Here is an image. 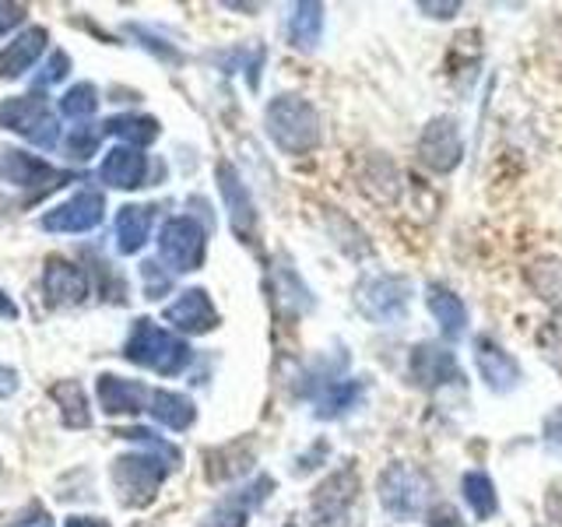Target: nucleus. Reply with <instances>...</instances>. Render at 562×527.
Returning a JSON list of instances; mask_svg holds the SVG:
<instances>
[{"label": "nucleus", "mask_w": 562, "mask_h": 527, "mask_svg": "<svg viewBox=\"0 0 562 527\" xmlns=\"http://www.w3.org/2000/svg\"><path fill=\"white\" fill-rule=\"evenodd\" d=\"M148 412H151L155 422H162V426L172 429V433L190 429L193 418H198V408H193V401L187 394H176V391H151Z\"/></svg>", "instance_id": "b1692460"}, {"label": "nucleus", "mask_w": 562, "mask_h": 527, "mask_svg": "<svg viewBox=\"0 0 562 527\" xmlns=\"http://www.w3.org/2000/svg\"><path fill=\"white\" fill-rule=\"evenodd\" d=\"M263 127H268V137L274 145L289 155H310L321 145V116L303 96L271 99L268 113H263Z\"/></svg>", "instance_id": "7ed1b4c3"}, {"label": "nucleus", "mask_w": 562, "mask_h": 527, "mask_svg": "<svg viewBox=\"0 0 562 527\" xmlns=\"http://www.w3.org/2000/svg\"><path fill=\"white\" fill-rule=\"evenodd\" d=\"M95 394L105 415H137L148 408V386L140 380H127V377H113V373H102L95 383Z\"/></svg>", "instance_id": "f3484780"}, {"label": "nucleus", "mask_w": 562, "mask_h": 527, "mask_svg": "<svg viewBox=\"0 0 562 527\" xmlns=\"http://www.w3.org/2000/svg\"><path fill=\"white\" fill-rule=\"evenodd\" d=\"M218 187H222V198H225V208H228V225H233V233L243 239V243H254V233H257V208H254V198L246 183L239 180V172L233 166H218Z\"/></svg>", "instance_id": "f8f14e48"}, {"label": "nucleus", "mask_w": 562, "mask_h": 527, "mask_svg": "<svg viewBox=\"0 0 562 527\" xmlns=\"http://www.w3.org/2000/svg\"><path fill=\"white\" fill-rule=\"evenodd\" d=\"M43 292L53 306H78L88 299V274L67 257H46Z\"/></svg>", "instance_id": "ddd939ff"}, {"label": "nucleus", "mask_w": 562, "mask_h": 527, "mask_svg": "<svg viewBox=\"0 0 562 527\" xmlns=\"http://www.w3.org/2000/svg\"><path fill=\"white\" fill-rule=\"evenodd\" d=\"M158 254H162V260L172 271H180V274L198 271L207 254V233L187 215L169 218L162 225V233H158Z\"/></svg>", "instance_id": "423d86ee"}, {"label": "nucleus", "mask_w": 562, "mask_h": 527, "mask_svg": "<svg viewBox=\"0 0 562 527\" xmlns=\"http://www.w3.org/2000/svg\"><path fill=\"white\" fill-rule=\"evenodd\" d=\"M166 321L183 334H207L218 327V310L204 289H187L166 306Z\"/></svg>", "instance_id": "4468645a"}, {"label": "nucleus", "mask_w": 562, "mask_h": 527, "mask_svg": "<svg viewBox=\"0 0 562 527\" xmlns=\"http://www.w3.org/2000/svg\"><path fill=\"white\" fill-rule=\"evenodd\" d=\"M18 373L11 366H0V397H11V394H18Z\"/></svg>", "instance_id": "e433bc0d"}, {"label": "nucleus", "mask_w": 562, "mask_h": 527, "mask_svg": "<svg viewBox=\"0 0 562 527\" xmlns=\"http://www.w3.org/2000/svg\"><path fill=\"white\" fill-rule=\"evenodd\" d=\"M412 380L418 386H426V391H436V386H443V383L464 380V373H461V366H457L453 351H447L443 345L422 341L412 351Z\"/></svg>", "instance_id": "2eb2a0df"}, {"label": "nucleus", "mask_w": 562, "mask_h": 527, "mask_svg": "<svg viewBox=\"0 0 562 527\" xmlns=\"http://www.w3.org/2000/svg\"><path fill=\"white\" fill-rule=\"evenodd\" d=\"M285 29H289V40L299 49H310L321 40V29H324V8L321 4H295L292 14L285 18Z\"/></svg>", "instance_id": "bb28decb"}, {"label": "nucleus", "mask_w": 562, "mask_h": 527, "mask_svg": "<svg viewBox=\"0 0 562 527\" xmlns=\"http://www.w3.org/2000/svg\"><path fill=\"white\" fill-rule=\"evenodd\" d=\"M99 110V88L92 81H81L75 88H67L64 99H60V116L67 120H88V116H95Z\"/></svg>", "instance_id": "c85d7f7f"}, {"label": "nucleus", "mask_w": 562, "mask_h": 527, "mask_svg": "<svg viewBox=\"0 0 562 527\" xmlns=\"http://www.w3.org/2000/svg\"><path fill=\"white\" fill-rule=\"evenodd\" d=\"M0 180L11 183V187H40V190H53V187H64V183H75L81 180L78 172H67V169H53L43 158H35L29 152H18V148H4L0 152Z\"/></svg>", "instance_id": "0eeeda50"}, {"label": "nucleus", "mask_w": 562, "mask_h": 527, "mask_svg": "<svg viewBox=\"0 0 562 527\" xmlns=\"http://www.w3.org/2000/svg\"><path fill=\"white\" fill-rule=\"evenodd\" d=\"M25 14H29L25 4H0V35H8L11 29L22 25Z\"/></svg>", "instance_id": "72a5a7b5"}, {"label": "nucleus", "mask_w": 562, "mask_h": 527, "mask_svg": "<svg viewBox=\"0 0 562 527\" xmlns=\"http://www.w3.org/2000/svg\"><path fill=\"white\" fill-rule=\"evenodd\" d=\"M102 215H105L102 193L99 190H81L70 201L46 211L40 225L46 228V233H92V228L102 222Z\"/></svg>", "instance_id": "9d476101"}, {"label": "nucleus", "mask_w": 562, "mask_h": 527, "mask_svg": "<svg viewBox=\"0 0 562 527\" xmlns=\"http://www.w3.org/2000/svg\"><path fill=\"white\" fill-rule=\"evenodd\" d=\"M418 155L432 172H453L464 158V141H461V123L450 116H436L426 123L418 141Z\"/></svg>", "instance_id": "1a4fd4ad"}, {"label": "nucleus", "mask_w": 562, "mask_h": 527, "mask_svg": "<svg viewBox=\"0 0 562 527\" xmlns=\"http://www.w3.org/2000/svg\"><path fill=\"white\" fill-rule=\"evenodd\" d=\"M102 141V127H75V134L67 137V155L70 158H92Z\"/></svg>", "instance_id": "7c9ffc66"}, {"label": "nucleus", "mask_w": 562, "mask_h": 527, "mask_svg": "<svg viewBox=\"0 0 562 527\" xmlns=\"http://www.w3.org/2000/svg\"><path fill=\"white\" fill-rule=\"evenodd\" d=\"M151 222H155V208H148V204H123L116 211V225H113L116 250L123 257L140 254V246H145L148 236H151Z\"/></svg>", "instance_id": "412c9836"}, {"label": "nucleus", "mask_w": 562, "mask_h": 527, "mask_svg": "<svg viewBox=\"0 0 562 527\" xmlns=\"http://www.w3.org/2000/svg\"><path fill=\"white\" fill-rule=\"evenodd\" d=\"M14 527H57V524H53V517L46 514L40 503H32L25 514L14 520Z\"/></svg>", "instance_id": "f704fd0d"}, {"label": "nucleus", "mask_w": 562, "mask_h": 527, "mask_svg": "<svg viewBox=\"0 0 562 527\" xmlns=\"http://www.w3.org/2000/svg\"><path fill=\"white\" fill-rule=\"evenodd\" d=\"M53 404L60 408V422L67 429H88L92 426V412H88V394L78 380H57L49 386Z\"/></svg>", "instance_id": "5701e85b"}, {"label": "nucleus", "mask_w": 562, "mask_h": 527, "mask_svg": "<svg viewBox=\"0 0 562 527\" xmlns=\"http://www.w3.org/2000/svg\"><path fill=\"white\" fill-rule=\"evenodd\" d=\"M426 527H464V520L457 517L453 506H436L432 514H429V524Z\"/></svg>", "instance_id": "c9c22d12"}, {"label": "nucleus", "mask_w": 562, "mask_h": 527, "mask_svg": "<svg viewBox=\"0 0 562 527\" xmlns=\"http://www.w3.org/2000/svg\"><path fill=\"white\" fill-rule=\"evenodd\" d=\"M0 316H4V321H18V306L11 303V295L0 289Z\"/></svg>", "instance_id": "58836bf2"}, {"label": "nucleus", "mask_w": 562, "mask_h": 527, "mask_svg": "<svg viewBox=\"0 0 562 527\" xmlns=\"http://www.w3.org/2000/svg\"><path fill=\"white\" fill-rule=\"evenodd\" d=\"M376 492H380L383 509L394 520H415L429 503V479L418 468L394 461V464L383 468Z\"/></svg>", "instance_id": "20e7f679"}, {"label": "nucleus", "mask_w": 562, "mask_h": 527, "mask_svg": "<svg viewBox=\"0 0 562 527\" xmlns=\"http://www.w3.org/2000/svg\"><path fill=\"white\" fill-rule=\"evenodd\" d=\"M461 489H464V500H468V506L474 509V517H479V520H488L499 509L496 485H492V479L485 471H468Z\"/></svg>", "instance_id": "cd10ccee"}, {"label": "nucleus", "mask_w": 562, "mask_h": 527, "mask_svg": "<svg viewBox=\"0 0 562 527\" xmlns=\"http://www.w3.org/2000/svg\"><path fill=\"white\" fill-rule=\"evenodd\" d=\"M116 436L137 439V444L148 447V450L116 457L110 468V482L116 489L120 503L131 509H140L158 496V489H162V482L169 479V471L180 468V450L169 447L166 439H158L151 429H120Z\"/></svg>", "instance_id": "f257e3e1"}, {"label": "nucleus", "mask_w": 562, "mask_h": 527, "mask_svg": "<svg viewBox=\"0 0 562 527\" xmlns=\"http://www.w3.org/2000/svg\"><path fill=\"white\" fill-rule=\"evenodd\" d=\"M356 303L369 321L391 324L404 310H408V281H401L394 274L362 278L359 289H356Z\"/></svg>", "instance_id": "6e6552de"}, {"label": "nucleus", "mask_w": 562, "mask_h": 527, "mask_svg": "<svg viewBox=\"0 0 562 527\" xmlns=\"http://www.w3.org/2000/svg\"><path fill=\"white\" fill-rule=\"evenodd\" d=\"M46 43H49V32L43 25H32V29H25L22 35H18L14 43H8L4 49H0V81L22 78L25 70L43 57Z\"/></svg>", "instance_id": "6ab92c4d"}, {"label": "nucleus", "mask_w": 562, "mask_h": 527, "mask_svg": "<svg viewBox=\"0 0 562 527\" xmlns=\"http://www.w3.org/2000/svg\"><path fill=\"white\" fill-rule=\"evenodd\" d=\"M359 394H362V383H356V380H338V383H330L327 391H324V397L316 401V415H321V418L341 415V412H348L351 404L359 401Z\"/></svg>", "instance_id": "c756f323"}, {"label": "nucleus", "mask_w": 562, "mask_h": 527, "mask_svg": "<svg viewBox=\"0 0 562 527\" xmlns=\"http://www.w3.org/2000/svg\"><path fill=\"white\" fill-rule=\"evenodd\" d=\"M271 489H274V482L268 479V474H260V479H254L246 489L233 492V496H225V500L201 520V527H246V517H250V509L268 500V496H271Z\"/></svg>", "instance_id": "dca6fc26"}, {"label": "nucleus", "mask_w": 562, "mask_h": 527, "mask_svg": "<svg viewBox=\"0 0 562 527\" xmlns=\"http://www.w3.org/2000/svg\"><path fill=\"white\" fill-rule=\"evenodd\" d=\"M0 127L29 137L32 145H40V148H57V141H60V123L43 96L4 99L0 102Z\"/></svg>", "instance_id": "39448f33"}, {"label": "nucleus", "mask_w": 562, "mask_h": 527, "mask_svg": "<svg viewBox=\"0 0 562 527\" xmlns=\"http://www.w3.org/2000/svg\"><path fill=\"white\" fill-rule=\"evenodd\" d=\"M426 310L432 313V321L443 330V338H464L468 330V306L461 295H453L443 285L426 289Z\"/></svg>", "instance_id": "4be33fe9"}, {"label": "nucleus", "mask_w": 562, "mask_h": 527, "mask_svg": "<svg viewBox=\"0 0 562 527\" xmlns=\"http://www.w3.org/2000/svg\"><path fill=\"white\" fill-rule=\"evenodd\" d=\"M102 134H113L120 141H127V148H145L158 137V120L140 116V113H120L102 123Z\"/></svg>", "instance_id": "393cba45"}, {"label": "nucleus", "mask_w": 562, "mask_h": 527, "mask_svg": "<svg viewBox=\"0 0 562 527\" xmlns=\"http://www.w3.org/2000/svg\"><path fill=\"white\" fill-rule=\"evenodd\" d=\"M67 70H70V57L64 49H57V53H49V60H46V67L35 75V88H46V85H57V81H64L67 78Z\"/></svg>", "instance_id": "2f4dec72"}, {"label": "nucleus", "mask_w": 562, "mask_h": 527, "mask_svg": "<svg viewBox=\"0 0 562 527\" xmlns=\"http://www.w3.org/2000/svg\"><path fill=\"white\" fill-rule=\"evenodd\" d=\"M457 8H461V4H422V11H436L432 18H447L443 11H450V14H453Z\"/></svg>", "instance_id": "ea45409f"}, {"label": "nucleus", "mask_w": 562, "mask_h": 527, "mask_svg": "<svg viewBox=\"0 0 562 527\" xmlns=\"http://www.w3.org/2000/svg\"><path fill=\"white\" fill-rule=\"evenodd\" d=\"M145 176H148V158L140 155V148H127V145L113 148L99 166V180L105 187H113V190L145 187Z\"/></svg>", "instance_id": "a211bd4d"}, {"label": "nucleus", "mask_w": 562, "mask_h": 527, "mask_svg": "<svg viewBox=\"0 0 562 527\" xmlns=\"http://www.w3.org/2000/svg\"><path fill=\"white\" fill-rule=\"evenodd\" d=\"M474 362H479V373L492 391H509L520 380V366L514 362V356L503 351L492 338L474 341Z\"/></svg>", "instance_id": "aec40b11"}, {"label": "nucleus", "mask_w": 562, "mask_h": 527, "mask_svg": "<svg viewBox=\"0 0 562 527\" xmlns=\"http://www.w3.org/2000/svg\"><path fill=\"white\" fill-rule=\"evenodd\" d=\"M140 278H145V292H148V299L166 295V292H169V285H172L169 271L162 274V271H158V264H140Z\"/></svg>", "instance_id": "473e14b6"}, {"label": "nucleus", "mask_w": 562, "mask_h": 527, "mask_svg": "<svg viewBox=\"0 0 562 527\" xmlns=\"http://www.w3.org/2000/svg\"><path fill=\"white\" fill-rule=\"evenodd\" d=\"M123 359L140 369H151L158 377H180L190 366L193 351L183 338H176L172 330L158 327L148 316H140V321H134L127 341H123Z\"/></svg>", "instance_id": "f03ea898"}, {"label": "nucleus", "mask_w": 562, "mask_h": 527, "mask_svg": "<svg viewBox=\"0 0 562 527\" xmlns=\"http://www.w3.org/2000/svg\"><path fill=\"white\" fill-rule=\"evenodd\" d=\"M64 527H110V520H102V517H67Z\"/></svg>", "instance_id": "4c0bfd02"}, {"label": "nucleus", "mask_w": 562, "mask_h": 527, "mask_svg": "<svg viewBox=\"0 0 562 527\" xmlns=\"http://www.w3.org/2000/svg\"><path fill=\"white\" fill-rule=\"evenodd\" d=\"M356 492H359L356 468L334 471L313 496V527H338L345 509L351 506V500H356Z\"/></svg>", "instance_id": "9b49d317"}, {"label": "nucleus", "mask_w": 562, "mask_h": 527, "mask_svg": "<svg viewBox=\"0 0 562 527\" xmlns=\"http://www.w3.org/2000/svg\"><path fill=\"white\" fill-rule=\"evenodd\" d=\"M527 281H531L535 295L541 303L562 313V260L559 257H541L527 268Z\"/></svg>", "instance_id": "a878e982"}]
</instances>
